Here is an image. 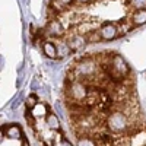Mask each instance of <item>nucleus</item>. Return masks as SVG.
<instances>
[{"label":"nucleus","instance_id":"obj_2","mask_svg":"<svg viewBox=\"0 0 146 146\" xmlns=\"http://www.w3.org/2000/svg\"><path fill=\"white\" fill-rule=\"evenodd\" d=\"M146 23V0H50L35 44L60 60L86 47L115 41Z\"/></svg>","mask_w":146,"mask_h":146},{"label":"nucleus","instance_id":"obj_3","mask_svg":"<svg viewBox=\"0 0 146 146\" xmlns=\"http://www.w3.org/2000/svg\"><path fill=\"white\" fill-rule=\"evenodd\" d=\"M25 118L42 146H73L66 137L53 108L47 102L38 101L35 95H29L27 100Z\"/></svg>","mask_w":146,"mask_h":146},{"label":"nucleus","instance_id":"obj_1","mask_svg":"<svg viewBox=\"0 0 146 146\" xmlns=\"http://www.w3.org/2000/svg\"><path fill=\"white\" fill-rule=\"evenodd\" d=\"M62 96L76 146H146V102L135 72L118 51L73 58Z\"/></svg>","mask_w":146,"mask_h":146}]
</instances>
